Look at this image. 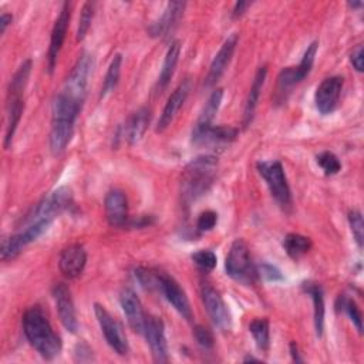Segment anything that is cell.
I'll use <instances>...</instances> for the list:
<instances>
[{
  "label": "cell",
  "instance_id": "obj_1",
  "mask_svg": "<svg viewBox=\"0 0 364 364\" xmlns=\"http://www.w3.org/2000/svg\"><path fill=\"white\" fill-rule=\"evenodd\" d=\"M23 331L30 346L46 360H53L61 353V338L54 331L40 306L27 309L23 314Z\"/></svg>",
  "mask_w": 364,
  "mask_h": 364
},
{
  "label": "cell",
  "instance_id": "obj_2",
  "mask_svg": "<svg viewBox=\"0 0 364 364\" xmlns=\"http://www.w3.org/2000/svg\"><path fill=\"white\" fill-rule=\"evenodd\" d=\"M218 166L219 162L216 156L199 155L183 168L181 176V196L186 206L210 189L218 175Z\"/></svg>",
  "mask_w": 364,
  "mask_h": 364
},
{
  "label": "cell",
  "instance_id": "obj_3",
  "mask_svg": "<svg viewBox=\"0 0 364 364\" xmlns=\"http://www.w3.org/2000/svg\"><path fill=\"white\" fill-rule=\"evenodd\" d=\"M31 73V60H24L17 68L14 75L10 80L7 90V102H6V134H4V148L9 149L13 144V138L20 122L23 109H24V90L28 82Z\"/></svg>",
  "mask_w": 364,
  "mask_h": 364
},
{
  "label": "cell",
  "instance_id": "obj_4",
  "mask_svg": "<svg viewBox=\"0 0 364 364\" xmlns=\"http://www.w3.org/2000/svg\"><path fill=\"white\" fill-rule=\"evenodd\" d=\"M317 48H318V41L310 43L297 65L286 67L279 73L274 94H273L274 104L279 105L286 102L291 91L310 74L314 64Z\"/></svg>",
  "mask_w": 364,
  "mask_h": 364
},
{
  "label": "cell",
  "instance_id": "obj_5",
  "mask_svg": "<svg viewBox=\"0 0 364 364\" xmlns=\"http://www.w3.org/2000/svg\"><path fill=\"white\" fill-rule=\"evenodd\" d=\"M259 173L264 179L272 198L276 200V203L284 210L290 212L293 200H291V191L283 169V165L277 159L270 161H260L256 165Z\"/></svg>",
  "mask_w": 364,
  "mask_h": 364
},
{
  "label": "cell",
  "instance_id": "obj_6",
  "mask_svg": "<svg viewBox=\"0 0 364 364\" xmlns=\"http://www.w3.org/2000/svg\"><path fill=\"white\" fill-rule=\"evenodd\" d=\"M225 269L228 276L239 283L252 284L256 280L257 270L252 263L249 247L243 239H236L230 245L225 259Z\"/></svg>",
  "mask_w": 364,
  "mask_h": 364
},
{
  "label": "cell",
  "instance_id": "obj_7",
  "mask_svg": "<svg viewBox=\"0 0 364 364\" xmlns=\"http://www.w3.org/2000/svg\"><path fill=\"white\" fill-rule=\"evenodd\" d=\"M73 205V192L68 186H60L44 196L27 215L26 220L44 219L54 222L57 216L65 212Z\"/></svg>",
  "mask_w": 364,
  "mask_h": 364
},
{
  "label": "cell",
  "instance_id": "obj_8",
  "mask_svg": "<svg viewBox=\"0 0 364 364\" xmlns=\"http://www.w3.org/2000/svg\"><path fill=\"white\" fill-rule=\"evenodd\" d=\"M94 313L97 317V321L101 327V331L105 337V341L108 343V346L119 355H127L129 351V346H128V340L127 336L124 333L122 326L119 324L118 320H115L109 311L101 306L100 303L94 304Z\"/></svg>",
  "mask_w": 364,
  "mask_h": 364
},
{
  "label": "cell",
  "instance_id": "obj_9",
  "mask_svg": "<svg viewBox=\"0 0 364 364\" xmlns=\"http://www.w3.org/2000/svg\"><path fill=\"white\" fill-rule=\"evenodd\" d=\"M94 67V58L91 54L84 53L78 57L77 63L74 64L70 75L67 77L61 91L68 94L70 97L82 101L85 100L87 95V87H88V80L92 73Z\"/></svg>",
  "mask_w": 364,
  "mask_h": 364
},
{
  "label": "cell",
  "instance_id": "obj_10",
  "mask_svg": "<svg viewBox=\"0 0 364 364\" xmlns=\"http://www.w3.org/2000/svg\"><path fill=\"white\" fill-rule=\"evenodd\" d=\"M200 297L213 326L222 331L229 330L232 318H230L229 309L225 300L222 299L220 293L215 287H212L209 283H203L200 286Z\"/></svg>",
  "mask_w": 364,
  "mask_h": 364
},
{
  "label": "cell",
  "instance_id": "obj_11",
  "mask_svg": "<svg viewBox=\"0 0 364 364\" xmlns=\"http://www.w3.org/2000/svg\"><path fill=\"white\" fill-rule=\"evenodd\" d=\"M70 17H71V4L68 1H65V3H63L61 9H60V13L54 21L51 36H50V46H48V51H47V70L50 74H53V71L55 68L58 54L64 44L65 34H67L68 24H70Z\"/></svg>",
  "mask_w": 364,
  "mask_h": 364
},
{
  "label": "cell",
  "instance_id": "obj_12",
  "mask_svg": "<svg viewBox=\"0 0 364 364\" xmlns=\"http://www.w3.org/2000/svg\"><path fill=\"white\" fill-rule=\"evenodd\" d=\"M142 336L145 337L154 361L166 363L168 361V344L165 337L164 321L156 316H146Z\"/></svg>",
  "mask_w": 364,
  "mask_h": 364
},
{
  "label": "cell",
  "instance_id": "obj_13",
  "mask_svg": "<svg viewBox=\"0 0 364 364\" xmlns=\"http://www.w3.org/2000/svg\"><path fill=\"white\" fill-rule=\"evenodd\" d=\"M343 85H344V78L340 75L327 77L320 82L314 94L316 108L320 114L327 115L337 108L338 100L343 91Z\"/></svg>",
  "mask_w": 364,
  "mask_h": 364
},
{
  "label": "cell",
  "instance_id": "obj_14",
  "mask_svg": "<svg viewBox=\"0 0 364 364\" xmlns=\"http://www.w3.org/2000/svg\"><path fill=\"white\" fill-rule=\"evenodd\" d=\"M237 41H239V34L237 33H232L225 41L223 44L220 46L219 51L215 54L212 63H210V67H209V71H208V75L205 78V82L203 85L206 88H210L213 87L219 80L220 77L225 74L232 57H233V53L236 50V46H237Z\"/></svg>",
  "mask_w": 364,
  "mask_h": 364
},
{
  "label": "cell",
  "instance_id": "obj_15",
  "mask_svg": "<svg viewBox=\"0 0 364 364\" xmlns=\"http://www.w3.org/2000/svg\"><path fill=\"white\" fill-rule=\"evenodd\" d=\"M158 293H162L164 297L173 306V309L185 320H192V309H191L189 300H188L183 289L179 286V283L172 276L161 272Z\"/></svg>",
  "mask_w": 364,
  "mask_h": 364
},
{
  "label": "cell",
  "instance_id": "obj_16",
  "mask_svg": "<svg viewBox=\"0 0 364 364\" xmlns=\"http://www.w3.org/2000/svg\"><path fill=\"white\" fill-rule=\"evenodd\" d=\"M53 297L55 301V307L58 311V317L63 326L70 333H77L78 330V320L74 307V301L71 297L70 287L65 283H57L53 287Z\"/></svg>",
  "mask_w": 364,
  "mask_h": 364
},
{
  "label": "cell",
  "instance_id": "obj_17",
  "mask_svg": "<svg viewBox=\"0 0 364 364\" xmlns=\"http://www.w3.org/2000/svg\"><path fill=\"white\" fill-rule=\"evenodd\" d=\"M191 88H192V84H191V80L189 78H185L173 91L172 94L169 95L161 115H159V119H158V124H156V132H162L165 131L171 124L172 121L175 119L176 114L179 112L181 107L183 105V102L186 101L189 92H191Z\"/></svg>",
  "mask_w": 364,
  "mask_h": 364
},
{
  "label": "cell",
  "instance_id": "obj_18",
  "mask_svg": "<svg viewBox=\"0 0 364 364\" xmlns=\"http://www.w3.org/2000/svg\"><path fill=\"white\" fill-rule=\"evenodd\" d=\"M104 212L111 226L124 228L128 225V200L121 189H111L105 195Z\"/></svg>",
  "mask_w": 364,
  "mask_h": 364
},
{
  "label": "cell",
  "instance_id": "obj_19",
  "mask_svg": "<svg viewBox=\"0 0 364 364\" xmlns=\"http://www.w3.org/2000/svg\"><path fill=\"white\" fill-rule=\"evenodd\" d=\"M186 7L185 1H169L161 14V17L154 21L148 27V33L152 37H169V34L175 30L178 26V21L181 20L183 10Z\"/></svg>",
  "mask_w": 364,
  "mask_h": 364
},
{
  "label": "cell",
  "instance_id": "obj_20",
  "mask_svg": "<svg viewBox=\"0 0 364 364\" xmlns=\"http://www.w3.org/2000/svg\"><path fill=\"white\" fill-rule=\"evenodd\" d=\"M85 263H87V252L80 243H73L64 247L58 259L60 272L68 279L78 277L82 273Z\"/></svg>",
  "mask_w": 364,
  "mask_h": 364
},
{
  "label": "cell",
  "instance_id": "obj_21",
  "mask_svg": "<svg viewBox=\"0 0 364 364\" xmlns=\"http://www.w3.org/2000/svg\"><path fill=\"white\" fill-rule=\"evenodd\" d=\"M119 303H121L122 311L127 317V321H128L129 327L135 333L142 334L145 320H146V314H145L142 303L138 299V296L135 294V291L131 290V289H124L119 294Z\"/></svg>",
  "mask_w": 364,
  "mask_h": 364
},
{
  "label": "cell",
  "instance_id": "obj_22",
  "mask_svg": "<svg viewBox=\"0 0 364 364\" xmlns=\"http://www.w3.org/2000/svg\"><path fill=\"white\" fill-rule=\"evenodd\" d=\"M239 131L230 125H210L200 131H192V144L195 145H220L229 144L237 138Z\"/></svg>",
  "mask_w": 364,
  "mask_h": 364
},
{
  "label": "cell",
  "instance_id": "obj_23",
  "mask_svg": "<svg viewBox=\"0 0 364 364\" xmlns=\"http://www.w3.org/2000/svg\"><path fill=\"white\" fill-rule=\"evenodd\" d=\"M149 122L151 109L148 107H141L139 109L132 112L131 117L125 121V125L121 128V135L129 145H134L138 141H141V138L148 129Z\"/></svg>",
  "mask_w": 364,
  "mask_h": 364
},
{
  "label": "cell",
  "instance_id": "obj_24",
  "mask_svg": "<svg viewBox=\"0 0 364 364\" xmlns=\"http://www.w3.org/2000/svg\"><path fill=\"white\" fill-rule=\"evenodd\" d=\"M266 75H267V67L266 65L259 67L255 74L253 82L250 85V90H249V94H247V98L245 102V109H243V127L245 128H247L253 121L255 111H256V107L259 102V97H260Z\"/></svg>",
  "mask_w": 364,
  "mask_h": 364
},
{
  "label": "cell",
  "instance_id": "obj_25",
  "mask_svg": "<svg viewBox=\"0 0 364 364\" xmlns=\"http://www.w3.org/2000/svg\"><path fill=\"white\" fill-rule=\"evenodd\" d=\"M179 55H181V41L173 40V41H171V44L166 50V54H165V58L162 63V68H161V73H159V77L156 81L158 92L164 91L168 87V84L171 82L175 68H176V64H178V60H179Z\"/></svg>",
  "mask_w": 364,
  "mask_h": 364
},
{
  "label": "cell",
  "instance_id": "obj_26",
  "mask_svg": "<svg viewBox=\"0 0 364 364\" xmlns=\"http://www.w3.org/2000/svg\"><path fill=\"white\" fill-rule=\"evenodd\" d=\"M301 287H303L304 293L309 294L313 300L316 336L321 337L323 330H324V294H323V289L318 283H314V282H304L301 284Z\"/></svg>",
  "mask_w": 364,
  "mask_h": 364
},
{
  "label": "cell",
  "instance_id": "obj_27",
  "mask_svg": "<svg viewBox=\"0 0 364 364\" xmlns=\"http://www.w3.org/2000/svg\"><path fill=\"white\" fill-rule=\"evenodd\" d=\"M222 98H223V90L222 88H216V90L212 91V94L209 95V98H208L198 121L195 122L192 131H200V129H205V128L213 125L212 122H213V118L216 117V112L219 111Z\"/></svg>",
  "mask_w": 364,
  "mask_h": 364
},
{
  "label": "cell",
  "instance_id": "obj_28",
  "mask_svg": "<svg viewBox=\"0 0 364 364\" xmlns=\"http://www.w3.org/2000/svg\"><path fill=\"white\" fill-rule=\"evenodd\" d=\"M121 67H122V55L121 54H115L107 68L102 85H101V92H100V98H105L108 94H111L118 82H119V75H121Z\"/></svg>",
  "mask_w": 364,
  "mask_h": 364
},
{
  "label": "cell",
  "instance_id": "obj_29",
  "mask_svg": "<svg viewBox=\"0 0 364 364\" xmlns=\"http://www.w3.org/2000/svg\"><path fill=\"white\" fill-rule=\"evenodd\" d=\"M283 247L291 259H299L306 255L311 247V240L300 233H287L283 240Z\"/></svg>",
  "mask_w": 364,
  "mask_h": 364
},
{
  "label": "cell",
  "instance_id": "obj_30",
  "mask_svg": "<svg viewBox=\"0 0 364 364\" xmlns=\"http://www.w3.org/2000/svg\"><path fill=\"white\" fill-rule=\"evenodd\" d=\"M249 331L253 336V340L260 351H267L270 346V331L267 318H255L249 324Z\"/></svg>",
  "mask_w": 364,
  "mask_h": 364
},
{
  "label": "cell",
  "instance_id": "obj_31",
  "mask_svg": "<svg viewBox=\"0 0 364 364\" xmlns=\"http://www.w3.org/2000/svg\"><path fill=\"white\" fill-rule=\"evenodd\" d=\"M337 307L341 309L348 316L351 323L355 326L357 331L361 334L363 333V318H361V311H360L357 303L353 299L343 294L337 300Z\"/></svg>",
  "mask_w": 364,
  "mask_h": 364
},
{
  "label": "cell",
  "instance_id": "obj_32",
  "mask_svg": "<svg viewBox=\"0 0 364 364\" xmlns=\"http://www.w3.org/2000/svg\"><path fill=\"white\" fill-rule=\"evenodd\" d=\"M134 274H135V279L138 280V283L144 289L152 290V291H158L159 277H161V272L159 270L151 269V267H136Z\"/></svg>",
  "mask_w": 364,
  "mask_h": 364
},
{
  "label": "cell",
  "instance_id": "obj_33",
  "mask_svg": "<svg viewBox=\"0 0 364 364\" xmlns=\"http://www.w3.org/2000/svg\"><path fill=\"white\" fill-rule=\"evenodd\" d=\"M94 11H95V3L94 1H85L81 7L80 11V17H78V27H77V40L81 41L84 40V37L87 36L90 27H91V21L94 17Z\"/></svg>",
  "mask_w": 364,
  "mask_h": 364
},
{
  "label": "cell",
  "instance_id": "obj_34",
  "mask_svg": "<svg viewBox=\"0 0 364 364\" xmlns=\"http://www.w3.org/2000/svg\"><path fill=\"white\" fill-rule=\"evenodd\" d=\"M191 257H192V262L198 266V269H200L203 272L213 270L218 263L216 255L209 249H200V250L195 252Z\"/></svg>",
  "mask_w": 364,
  "mask_h": 364
},
{
  "label": "cell",
  "instance_id": "obj_35",
  "mask_svg": "<svg viewBox=\"0 0 364 364\" xmlns=\"http://www.w3.org/2000/svg\"><path fill=\"white\" fill-rule=\"evenodd\" d=\"M317 164L326 175H336L341 169L340 159L330 151H324L317 155Z\"/></svg>",
  "mask_w": 364,
  "mask_h": 364
},
{
  "label": "cell",
  "instance_id": "obj_36",
  "mask_svg": "<svg viewBox=\"0 0 364 364\" xmlns=\"http://www.w3.org/2000/svg\"><path fill=\"white\" fill-rule=\"evenodd\" d=\"M348 223L354 236V240L357 246L361 249L364 243V222H363V215L360 210L354 209L348 213Z\"/></svg>",
  "mask_w": 364,
  "mask_h": 364
},
{
  "label": "cell",
  "instance_id": "obj_37",
  "mask_svg": "<svg viewBox=\"0 0 364 364\" xmlns=\"http://www.w3.org/2000/svg\"><path fill=\"white\" fill-rule=\"evenodd\" d=\"M218 223V213L213 210L202 212L196 219V232L205 233L212 230Z\"/></svg>",
  "mask_w": 364,
  "mask_h": 364
},
{
  "label": "cell",
  "instance_id": "obj_38",
  "mask_svg": "<svg viewBox=\"0 0 364 364\" xmlns=\"http://www.w3.org/2000/svg\"><path fill=\"white\" fill-rule=\"evenodd\" d=\"M193 336L196 343L203 348V350H212L213 348V334L210 333L209 328H206L205 326H195L193 328Z\"/></svg>",
  "mask_w": 364,
  "mask_h": 364
},
{
  "label": "cell",
  "instance_id": "obj_39",
  "mask_svg": "<svg viewBox=\"0 0 364 364\" xmlns=\"http://www.w3.org/2000/svg\"><path fill=\"white\" fill-rule=\"evenodd\" d=\"M256 270H257V274H260V277H263V279L267 280V282H279V280H283L282 272H280L276 266H273V264H270V263H260V264L256 267Z\"/></svg>",
  "mask_w": 364,
  "mask_h": 364
},
{
  "label": "cell",
  "instance_id": "obj_40",
  "mask_svg": "<svg viewBox=\"0 0 364 364\" xmlns=\"http://www.w3.org/2000/svg\"><path fill=\"white\" fill-rule=\"evenodd\" d=\"M350 63L355 68V71L363 73L364 70V47L361 44L355 46V48L350 54Z\"/></svg>",
  "mask_w": 364,
  "mask_h": 364
},
{
  "label": "cell",
  "instance_id": "obj_41",
  "mask_svg": "<svg viewBox=\"0 0 364 364\" xmlns=\"http://www.w3.org/2000/svg\"><path fill=\"white\" fill-rule=\"evenodd\" d=\"M252 6V1H236L232 10V17L237 18L245 14V11Z\"/></svg>",
  "mask_w": 364,
  "mask_h": 364
},
{
  "label": "cell",
  "instance_id": "obj_42",
  "mask_svg": "<svg viewBox=\"0 0 364 364\" xmlns=\"http://www.w3.org/2000/svg\"><path fill=\"white\" fill-rule=\"evenodd\" d=\"M11 21H13V16L10 13H3L0 16V33L1 34L6 33V30L11 24Z\"/></svg>",
  "mask_w": 364,
  "mask_h": 364
},
{
  "label": "cell",
  "instance_id": "obj_43",
  "mask_svg": "<svg viewBox=\"0 0 364 364\" xmlns=\"http://www.w3.org/2000/svg\"><path fill=\"white\" fill-rule=\"evenodd\" d=\"M289 348H290L291 360H293V361H296V363H301V361H303V358L300 357V351H299V347H297L296 341H291V343H290V346H289Z\"/></svg>",
  "mask_w": 364,
  "mask_h": 364
},
{
  "label": "cell",
  "instance_id": "obj_44",
  "mask_svg": "<svg viewBox=\"0 0 364 364\" xmlns=\"http://www.w3.org/2000/svg\"><path fill=\"white\" fill-rule=\"evenodd\" d=\"M348 6L353 9H358L363 7V1H348Z\"/></svg>",
  "mask_w": 364,
  "mask_h": 364
},
{
  "label": "cell",
  "instance_id": "obj_45",
  "mask_svg": "<svg viewBox=\"0 0 364 364\" xmlns=\"http://www.w3.org/2000/svg\"><path fill=\"white\" fill-rule=\"evenodd\" d=\"M249 361H260V360L256 357H252V355H247L243 358V363H249Z\"/></svg>",
  "mask_w": 364,
  "mask_h": 364
}]
</instances>
